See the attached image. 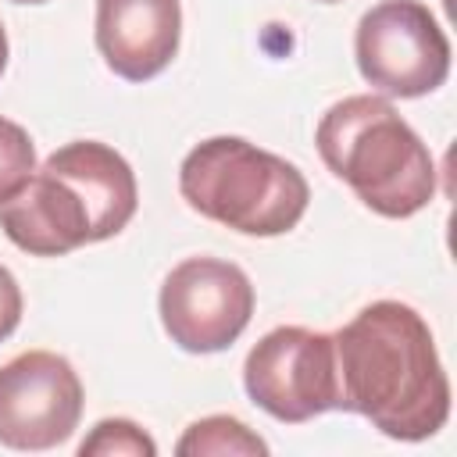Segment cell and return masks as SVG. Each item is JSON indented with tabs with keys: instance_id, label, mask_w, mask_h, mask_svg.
<instances>
[{
	"instance_id": "8",
	"label": "cell",
	"mask_w": 457,
	"mask_h": 457,
	"mask_svg": "<svg viewBox=\"0 0 457 457\" xmlns=\"http://www.w3.org/2000/svg\"><path fill=\"white\" fill-rule=\"evenodd\" d=\"M82 418V382L50 350H25L0 368V443L11 450H50Z\"/></svg>"
},
{
	"instance_id": "10",
	"label": "cell",
	"mask_w": 457,
	"mask_h": 457,
	"mask_svg": "<svg viewBox=\"0 0 457 457\" xmlns=\"http://www.w3.org/2000/svg\"><path fill=\"white\" fill-rule=\"evenodd\" d=\"M179 457H207V453H246V457H257V453H268V443L250 432L239 418H228V414H211V418H200L186 428V436L179 439Z\"/></svg>"
},
{
	"instance_id": "3",
	"label": "cell",
	"mask_w": 457,
	"mask_h": 457,
	"mask_svg": "<svg viewBox=\"0 0 457 457\" xmlns=\"http://www.w3.org/2000/svg\"><path fill=\"white\" fill-rule=\"evenodd\" d=\"M318 154L364 207L411 218L436 196V164L421 136L382 96H346L318 121Z\"/></svg>"
},
{
	"instance_id": "9",
	"label": "cell",
	"mask_w": 457,
	"mask_h": 457,
	"mask_svg": "<svg viewBox=\"0 0 457 457\" xmlns=\"http://www.w3.org/2000/svg\"><path fill=\"white\" fill-rule=\"evenodd\" d=\"M179 0H96V50L129 82L161 75L179 54Z\"/></svg>"
},
{
	"instance_id": "4",
	"label": "cell",
	"mask_w": 457,
	"mask_h": 457,
	"mask_svg": "<svg viewBox=\"0 0 457 457\" xmlns=\"http://www.w3.org/2000/svg\"><path fill=\"white\" fill-rule=\"evenodd\" d=\"M182 200L243 236H282L296 228L311 189L296 164L239 136H214L193 146L179 168Z\"/></svg>"
},
{
	"instance_id": "2",
	"label": "cell",
	"mask_w": 457,
	"mask_h": 457,
	"mask_svg": "<svg viewBox=\"0 0 457 457\" xmlns=\"http://www.w3.org/2000/svg\"><path fill=\"white\" fill-rule=\"evenodd\" d=\"M139 204L129 161L96 139H75L46 157L32 179L0 204L7 239L36 257H61L118 236Z\"/></svg>"
},
{
	"instance_id": "1",
	"label": "cell",
	"mask_w": 457,
	"mask_h": 457,
	"mask_svg": "<svg viewBox=\"0 0 457 457\" xmlns=\"http://www.w3.org/2000/svg\"><path fill=\"white\" fill-rule=\"evenodd\" d=\"M332 343L339 411H353L403 443L428 439L446 425L450 378L414 307L375 300L332 332Z\"/></svg>"
},
{
	"instance_id": "15",
	"label": "cell",
	"mask_w": 457,
	"mask_h": 457,
	"mask_svg": "<svg viewBox=\"0 0 457 457\" xmlns=\"http://www.w3.org/2000/svg\"><path fill=\"white\" fill-rule=\"evenodd\" d=\"M14 4H46V0H14Z\"/></svg>"
},
{
	"instance_id": "7",
	"label": "cell",
	"mask_w": 457,
	"mask_h": 457,
	"mask_svg": "<svg viewBox=\"0 0 457 457\" xmlns=\"http://www.w3.org/2000/svg\"><path fill=\"white\" fill-rule=\"evenodd\" d=\"M253 314V286L246 271L218 257H189L175 264L161 286V325L189 353L232 346Z\"/></svg>"
},
{
	"instance_id": "6",
	"label": "cell",
	"mask_w": 457,
	"mask_h": 457,
	"mask_svg": "<svg viewBox=\"0 0 457 457\" xmlns=\"http://www.w3.org/2000/svg\"><path fill=\"white\" fill-rule=\"evenodd\" d=\"M243 386L261 411L286 425L339 411L332 332H311L300 325L271 328L246 353Z\"/></svg>"
},
{
	"instance_id": "12",
	"label": "cell",
	"mask_w": 457,
	"mask_h": 457,
	"mask_svg": "<svg viewBox=\"0 0 457 457\" xmlns=\"http://www.w3.org/2000/svg\"><path fill=\"white\" fill-rule=\"evenodd\" d=\"M36 171V146L29 139V132L11 121L0 118V204L7 196H14Z\"/></svg>"
},
{
	"instance_id": "16",
	"label": "cell",
	"mask_w": 457,
	"mask_h": 457,
	"mask_svg": "<svg viewBox=\"0 0 457 457\" xmlns=\"http://www.w3.org/2000/svg\"><path fill=\"white\" fill-rule=\"evenodd\" d=\"M318 4H336V0H318Z\"/></svg>"
},
{
	"instance_id": "14",
	"label": "cell",
	"mask_w": 457,
	"mask_h": 457,
	"mask_svg": "<svg viewBox=\"0 0 457 457\" xmlns=\"http://www.w3.org/2000/svg\"><path fill=\"white\" fill-rule=\"evenodd\" d=\"M4 68H7V32L0 25V75H4Z\"/></svg>"
},
{
	"instance_id": "5",
	"label": "cell",
	"mask_w": 457,
	"mask_h": 457,
	"mask_svg": "<svg viewBox=\"0 0 457 457\" xmlns=\"http://www.w3.org/2000/svg\"><path fill=\"white\" fill-rule=\"evenodd\" d=\"M353 54L364 82L386 96L414 100L450 75V39L421 0H382L361 21Z\"/></svg>"
},
{
	"instance_id": "11",
	"label": "cell",
	"mask_w": 457,
	"mask_h": 457,
	"mask_svg": "<svg viewBox=\"0 0 457 457\" xmlns=\"http://www.w3.org/2000/svg\"><path fill=\"white\" fill-rule=\"evenodd\" d=\"M82 457H154L157 443L129 418H104L79 446Z\"/></svg>"
},
{
	"instance_id": "13",
	"label": "cell",
	"mask_w": 457,
	"mask_h": 457,
	"mask_svg": "<svg viewBox=\"0 0 457 457\" xmlns=\"http://www.w3.org/2000/svg\"><path fill=\"white\" fill-rule=\"evenodd\" d=\"M21 321V289L18 278L0 264V343L18 328Z\"/></svg>"
}]
</instances>
